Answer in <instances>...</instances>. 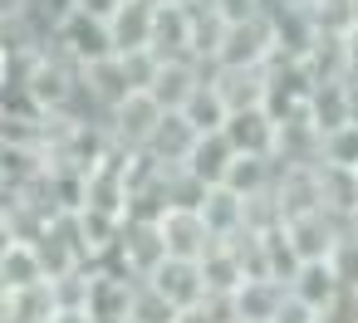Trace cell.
<instances>
[{
  "instance_id": "cell-20",
  "label": "cell",
  "mask_w": 358,
  "mask_h": 323,
  "mask_svg": "<svg viewBox=\"0 0 358 323\" xmlns=\"http://www.w3.org/2000/svg\"><path fill=\"white\" fill-rule=\"evenodd\" d=\"M289 294L324 313V308L343 294V284H338V274H334V264H329V260H309V264H299V274L289 279Z\"/></svg>"
},
{
  "instance_id": "cell-10",
  "label": "cell",
  "mask_w": 358,
  "mask_h": 323,
  "mask_svg": "<svg viewBox=\"0 0 358 323\" xmlns=\"http://www.w3.org/2000/svg\"><path fill=\"white\" fill-rule=\"evenodd\" d=\"M152 50L162 59H196V20L187 6H162L157 0V35Z\"/></svg>"
},
{
  "instance_id": "cell-24",
  "label": "cell",
  "mask_w": 358,
  "mask_h": 323,
  "mask_svg": "<svg viewBox=\"0 0 358 323\" xmlns=\"http://www.w3.org/2000/svg\"><path fill=\"white\" fill-rule=\"evenodd\" d=\"M182 113H187V123H192L196 133H221V128H226V118H231V108H226V98L216 93V84H211V79L196 89V98H192Z\"/></svg>"
},
{
  "instance_id": "cell-35",
  "label": "cell",
  "mask_w": 358,
  "mask_h": 323,
  "mask_svg": "<svg viewBox=\"0 0 358 323\" xmlns=\"http://www.w3.org/2000/svg\"><path fill=\"white\" fill-rule=\"evenodd\" d=\"M353 235H358V211H353Z\"/></svg>"
},
{
  "instance_id": "cell-27",
  "label": "cell",
  "mask_w": 358,
  "mask_h": 323,
  "mask_svg": "<svg viewBox=\"0 0 358 323\" xmlns=\"http://www.w3.org/2000/svg\"><path fill=\"white\" fill-rule=\"evenodd\" d=\"M50 294H55V303H59V308H89L94 269H89V264H79V269H69V274L50 279Z\"/></svg>"
},
{
  "instance_id": "cell-8",
  "label": "cell",
  "mask_w": 358,
  "mask_h": 323,
  "mask_svg": "<svg viewBox=\"0 0 358 323\" xmlns=\"http://www.w3.org/2000/svg\"><path fill=\"white\" fill-rule=\"evenodd\" d=\"M108 35H113V50L128 54V50H152V35H157V0H123L118 15L108 20Z\"/></svg>"
},
{
  "instance_id": "cell-12",
  "label": "cell",
  "mask_w": 358,
  "mask_h": 323,
  "mask_svg": "<svg viewBox=\"0 0 358 323\" xmlns=\"http://www.w3.org/2000/svg\"><path fill=\"white\" fill-rule=\"evenodd\" d=\"M319 133H334L343 123H358V108H353V79H334V84H314L309 93V108H304Z\"/></svg>"
},
{
  "instance_id": "cell-7",
  "label": "cell",
  "mask_w": 358,
  "mask_h": 323,
  "mask_svg": "<svg viewBox=\"0 0 358 323\" xmlns=\"http://www.w3.org/2000/svg\"><path fill=\"white\" fill-rule=\"evenodd\" d=\"M275 157L285 167H319L324 162V133L309 113H289L280 118V142H275Z\"/></svg>"
},
{
  "instance_id": "cell-36",
  "label": "cell",
  "mask_w": 358,
  "mask_h": 323,
  "mask_svg": "<svg viewBox=\"0 0 358 323\" xmlns=\"http://www.w3.org/2000/svg\"><path fill=\"white\" fill-rule=\"evenodd\" d=\"M343 6H358V0H343Z\"/></svg>"
},
{
  "instance_id": "cell-4",
  "label": "cell",
  "mask_w": 358,
  "mask_h": 323,
  "mask_svg": "<svg viewBox=\"0 0 358 323\" xmlns=\"http://www.w3.org/2000/svg\"><path fill=\"white\" fill-rule=\"evenodd\" d=\"M231 137V147L241 157H275V142H280V118L270 108H236L221 128Z\"/></svg>"
},
{
  "instance_id": "cell-32",
  "label": "cell",
  "mask_w": 358,
  "mask_h": 323,
  "mask_svg": "<svg viewBox=\"0 0 358 323\" xmlns=\"http://www.w3.org/2000/svg\"><path fill=\"white\" fill-rule=\"evenodd\" d=\"M118 6H123V0H74V10H79V15H89V20H103V25L118 15Z\"/></svg>"
},
{
  "instance_id": "cell-14",
  "label": "cell",
  "mask_w": 358,
  "mask_h": 323,
  "mask_svg": "<svg viewBox=\"0 0 358 323\" xmlns=\"http://www.w3.org/2000/svg\"><path fill=\"white\" fill-rule=\"evenodd\" d=\"M35 284H50V269L40 260V245L6 240V255H0V289H35Z\"/></svg>"
},
{
  "instance_id": "cell-31",
  "label": "cell",
  "mask_w": 358,
  "mask_h": 323,
  "mask_svg": "<svg viewBox=\"0 0 358 323\" xmlns=\"http://www.w3.org/2000/svg\"><path fill=\"white\" fill-rule=\"evenodd\" d=\"M324 313L319 308H309L304 299H294V294H285V303H280V313H275V323H319Z\"/></svg>"
},
{
  "instance_id": "cell-9",
  "label": "cell",
  "mask_w": 358,
  "mask_h": 323,
  "mask_svg": "<svg viewBox=\"0 0 358 323\" xmlns=\"http://www.w3.org/2000/svg\"><path fill=\"white\" fill-rule=\"evenodd\" d=\"M211 84L216 93L226 98V108H265L270 98V64H255V69H211Z\"/></svg>"
},
{
  "instance_id": "cell-5",
  "label": "cell",
  "mask_w": 358,
  "mask_h": 323,
  "mask_svg": "<svg viewBox=\"0 0 358 323\" xmlns=\"http://www.w3.org/2000/svg\"><path fill=\"white\" fill-rule=\"evenodd\" d=\"M157 230H162V240H167V255H177V260H201L211 245H221V240L211 235L206 216L192 211V206H172V211L157 220Z\"/></svg>"
},
{
  "instance_id": "cell-28",
  "label": "cell",
  "mask_w": 358,
  "mask_h": 323,
  "mask_svg": "<svg viewBox=\"0 0 358 323\" xmlns=\"http://www.w3.org/2000/svg\"><path fill=\"white\" fill-rule=\"evenodd\" d=\"M319 167H348V172H358V123H343V128L324 133V162Z\"/></svg>"
},
{
  "instance_id": "cell-26",
  "label": "cell",
  "mask_w": 358,
  "mask_h": 323,
  "mask_svg": "<svg viewBox=\"0 0 358 323\" xmlns=\"http://www.w3.org/2000/svg\"><path fill=\"white\" fill-rule=\"evenodd\" d=\"M182 313L187 308H177L162 289H152L148 279L133 289V313H128V323H182Z\"/></svg>"
},
{
  "instance_id": "cell-17",
  "label": "cell",
  "mask_w": 358,
  "mask_h": 323,
  "mask_svg": "<svg viewBox=\"0 0 358 323\" xmlns=\"http://www.w3.org/2000/svg\"><path fill=\"white\" fill-rule=\"evenodd\" d=\"M123 255H128V269H133L138 279H152V274H157V264H162V260H172V255H167L162 230H157V225H138V220H128V225H123Z\"/></svg>"
},
{
  "instance_id": "cell-15",
  "label": "cell",
  "mask_w": 358,
  "mask_h": 323,
  "mask_svg": "<svg viewBox=\"0 0 358 323\" xmlns=\"http://www.w3.org/2000/svg\"><path fill=\"white\" fill-rule=\"evenodd\" d=\"M196 137H201V133L187 123V113H162V123H157V133H152V142H148L143 152H152L162 167H187Z\"/></svg>"
},
{
  "instance_id": "cell-22",
  "label": "cell",
  "mask_w": 358,
  "mask_h": 323,
  "mask_svg": "<svg viewBox=\"0 0 358 323\" xmlns=\"http://www.w3.org/2000/svg\"><path fill=\"white\" fill-rule=\"evenodd\" d=\"M89 89L99 93V103L113 113L118 103H128L138 89H133V79H128V69H123V59L118 54H108V59H99V64H89Z\"/></svg>"
},
{
  "instance_id": "cell-21",
  "label": "cell",
  "mask_w": 358,
  "mask_h": 323,
  "mask_svg": "<svg viewBox=\"0 0 358 323\" xmlns=\"http://www.w3.org/2000/svg\"><path fill=\"white\" fill-rule=\"evenodd\" d=\"M59 313L50 284H35V289H6L0 299V323H50Z\"/></svg>"
},
{
  "instance_id": "cell-13",
  "label": "cell",
  "mask_w": 358,
  "mask_h": 323,
  "mask_svg": "<svg viewBox=\"0 0 358 323\" xmlns=\"http://www.w3.org/2000/svg\"><path fill=\"white\" fill-rule=\"evenodd\" d=\"M236 147H231V137L226 133H201L196 137V147H192V157H187V172L192 176H201L206 186H226V176H231V167H236Z\"/></svg>"
},
{
  "instance_id": "cell-2",
  "label": "cell",
  "mask_w": 358,
  "mask_h": 323,
  "mask_svg": "<svg viewBox=\"0 0 358 323\" xmlns=\"http://www.w3.org/2000/svg\"><path fill=\"white\" fill-rule=\"evenodd\" d=\"M353 230V216H334V211H304V216H289L285 220V235L294 245V255L309 264V260H329L334 245Z\"/></svg>"
},
{
  "instance_id": "cell-16",
  "label": "cell",
  "mask_w": 358,
  "mask_h": 323,
  "mask_svg": "<svg viewBox=\"0 0 358 323\" xmlns=\"http://www.w3.org/2000/svg\"><path fill=\"white\" fill-rule=\"evenodd\" d=\"M270 20H275V50L289 54V59H309L314 45L324 40L314 10H280V15H270Z\"/></svg>"
},
{
  "instance_id": "cell-19",
  "label": "cell",
  "mask_w": 358,
  "mask_h": 323,
  "mask_svg": "<svg viewBox=\"0 0 358 323\" xmlns=\"http://www.w3.org/2000/svg\"><path fill=\"white\" fill-rule=\"evenodd\" d=\"M285 294H289V289H285L280 279H245L231 299H236L241 323H275V313H280Z\"/></svg>"
},
{
  "instance_id": "cell-1",
  "label": "cell",
  "mask_w": 358,
  "mask_h": 323,
  "mask_svg": "<svg viewBox=\"0 0 358 323\" xmlns=\"http://www.w3.org/2000/svg\"><path fill=\"white\" fill-rule=\"evenodd\" d=\"M270 54H275V20L265 10H255L250 20L226 25L216 69H255V64H270Z\"/></svg>"
},
{
  "instance_id": "cell-6",
  "label": "cell",
  "mask_w": 358,
  "mask_h": 323,
  "mask_svg": "<svg viewBox=\"0 0 358 323\" xmlns=\"http://www.w3.org/2000/svg\"><path fill=\"white\" fill-rule=\"evenodd\" d=\"M152 289H162L177 308H196V303H206L211 299V284H206V269H201V260H162L157 264V274L148 279Z\"/></svg>"
},
{
  "instance_id": "cell-25",
  "label": "cell",
  "mask_w": 358,
  "mask_h": 323,
  "mask_svg": "<svg viewBox=\"0 0 358 323\" xmlns=\"http://www.w3.org/2000/svg\"><path fill=\"white\" fill-rule=\"evenodd\" d=\"M319 176H324V211L353 216L358 211V172H348V167H319Z\"/></svg>"
},
{
  "instance_id": "cell-11",
  "label": "cell",
  "mask_w": 358,
  "mask_h": 323,
  "mask_svg": "<svg viewBox=\"0 0 358 323\" xmlns=\"http://www.w3.org/2000/svg\"><path fill=\"white\" fill-rule=\"evenodd\" d=\"M55 40H59V45H64L84 69H89V64H99V59H108V54H118V50H113L108 25H103V20H89V15H79V10L64 20V30H59Z\"/></svg>"
},
{
  "instance_id": "cell-30",
  "label": "cell",
  "mask_w": 358,
  "mask_h": 323,
  "mask_svg": "<svg viewBox=\"0 0 358 323\" xmlns=\"http://www.w3.org/2000/svg\"><path fill=\"white\" fill-rule=\"evenodd\" d=\"M319 323H358V289H343V294L324 308Z\"/></svg>"
},
{
  "instance_id": "cell-18",
  "label": "cell",
  "mask_w": 358,
  "mask_h": 323,
  "mask_svg": "<svg viewBox=\"0 0 358 323\" xmlns=\"http://www.w3.org/2000/svg\"><path fill=\"white\" fill-rule=\"evenodd\" d=\"M201 216H206V225H211L216 240H236L241 230H250L245 225V196L231 191V186H211L206 201H201Z\"/></svg>"
},
{
  "instance_id": "cell-3",
  "label": "cell",
  "mask_w": 358,
  "mask_h": 323,
  "mask_svg": "<svg viewBox=\"0 0 358 323\" xmlns=\"http://www.w3.org/2000/svg\"><path fill=\"white\" fill-rule=\"evenodd\" d=\"M162 113H167V108H162L152 93H133L128 103H118V108H113V118H108V133H113V142H118V147H133V152H143V147L152 142V133H157Z\"/></svg>"
},
{
  "instance_id": "cell-33",
  "label": "cell",
  "mask_w": 358,
  "mask_h": 323,
  "mask_svg": "<svg viewBox=\"0 0 358 323\" xmlns=\"http://www.w3.org/2000/svg\"><path fill=\"white\" fill-rule=\"evenodd\" d=\"M50 323H94V313H89V308H59Z\"/></svg>"
},
{
  "instance_id": "cell-23",
  "label": "cell",
  "mask_w": 358,
  "mask_h": 323,
  "mask_svg": "<svg viewBox=\"0 0 358 323\" xmlns=\"http://www.w3.org/2000/svg\"><path fill=\"white\" fill-rule=\"evenodd\" d=\"M201 269H206V284H211V294H236L245 279H250V269H245V260L221 240V245H211L206 255H201Z\"/></svg>"
},
{
  "instance_id": "cell-29",
  "label": "cell",
  "mask_w": 358,
  "mask_h": 323,
  "mask_svg": "<svg viewBox=\"0 0 358 323\" xmlns=\"http://www.w3.org/2000/svg\"><path fill=\"white\" fill-rule=\"evenodd\" d=\"M329 264H334V274H338V284H343V289H358V235H353V230L334 245Z\"/></svg>"
},
{
  "instance_id": "cell-34",
  "label": "cell",
  "mask_w": 358,
  "mask_h": 323,
  "mask_svg": "<svg viewBox=\"0 0 358 323\" xmlns=\"http://www.w3.org/2000/svg\"><path fill=\"white\" fill-rule=\"evenodd\" d=\"M162 6H187L192 10V6H201V0H162Z\"/></svg>"
}]
</instances>
